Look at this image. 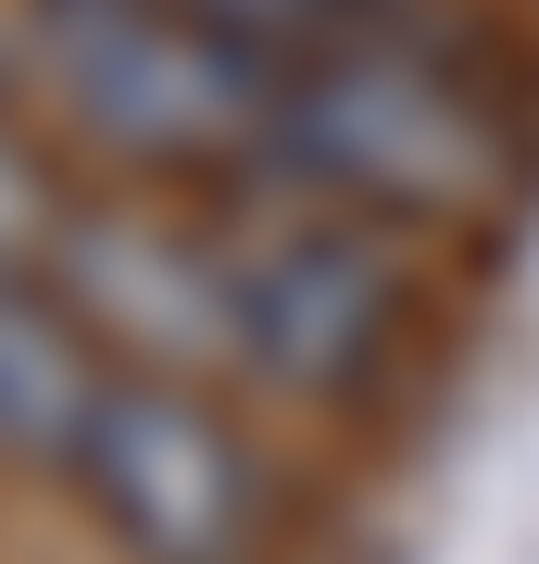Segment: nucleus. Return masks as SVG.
Masks as SVG:
<instances>
[{"instance_id": "nucleus-1", "label": "nucleus", "mask_w": 539, "mask_h": 564, "mask_svg": "<svg viewBox=\"0 0 539 564\" xmlns=\"http://www.w3.org/2000/svg\"><path fill=\"white\" fill-rule=\"evenodd\" d=\"M263 176L289 188H326V202L401 226V239H427V226H477L502 202V176H515V126L477 76H464L452 51L401 39V13L326 25V39H301L277 63V101H263Z\"/></svg>"}, {"instance_id": "nucleus-2", "label": "nucleus", "mask_w": 539, "mask_h": 564, "mask_svg": "<svg viewBox=\"0 0 539 564\" xmlns=\"http://www.w3.org/2000/svg\"><path fill=\"white\" fill-rule=\"evenodd\" d=\"M226 263V377L277 389V402H364L414 339V276H401V226L289 188L214 239Z\"/></svg>"}, {"instance_id": "nucleus-3", "label": "nucleus", "mask_w": 539, "mask_h": 564, "mask_svg": "<svg viewBox=\"0 0 539 564\" xmlns=\"http://www.w3.org/2000/svg\"><path fill=\"white\" fill-rule=\"evenodd\" d=\"M25 63L76 113V139H100L114 163L214 176V163H263V101H277L289 51H251L176 0H39Z\"/></svg>"}, {"instance_id": "nucleus-4", "label": "nucleus", "mask_w": 539, "mask_h": 564, "mask_svg": "<svg viewBox=\"0 0 539 564\" xmlns=\"http://www.w3.org/2000/svg\"><path fill=\"white\" fill-rule=\"evenodd\" d=\"M63 477L88 489V514L114 527L126 564H251L263 552V464L201 377H126L114 364Z\"/></svg>"}, {"instance_id": "nucleus-5", "label": "nucleus", "mask_w": 539, "mask_h": 564, "mask_svg": "<svg viewBox=\"0 0 539 564\" xmlns=\"http://www.w3.org/2000/svg\"><path fill=\"white\" fill-rule=\"evenodd\" d=\"M51 289L100 339V364H126V377H214L226 364V263H214V239H176L151 214H63Z\"/></svg>"}, {"instance_id": "nucleus-6", "label": "nucleus", "mask_w": 539, "mask_h": 564, "mask_svg": "<svg viewBox=\"0 0 539 564\" xmlns=\"http://www.w3.org/2000/svg\"><path fill=\"white\" fill-rule=\"evenodd\" d=\"M100 339L76 314H63V289H39V276H0V452L13 464H76V426H88V402H100Z\"/></svg>"}, {"instance_id": "nucleus-7", "label": "nucleus", "mask_w": 539, "mask_h": 564, "mask_svg": "<svg viewBox=\"0 0 539 564\" xmlns=\"http://www.w3.org/2000/svg\"><path fill=\"white\" fill-rule=\"evenodd\" d=\"M63 188H51V163L13 139V113H0V276H25V263H51V239H63Z\"/></svg>"}, {"instance_id": "nucleus-8", "label": "nucleus", "mask_w": 539, "mask_h": 564, "mask_svg": "<svg viewBox=\"0 0 539 564\" xmlns=\"http://www.w3.org/2000/svg\"><path fill=\"white\" fill-rule=\"evenodd\" d=\"M176 13L226 25V39H251V51H301V39H326V25L377 13V0H176Z\"/></svg>"}, {"instance_id": "nucleus-9", "label": "nucleus", "mask_w": 539, "mask_h": 564, "mask_svg": "<svg viewBox=\"0 0 539 564\" xmlns=\"http://www.w3.org/2000/svg\"><path fill=\"white\" fill-rule=\"evenodd\" d=\"M13 51H25V39H13ZM13 51H0V88H13Z\"/></svg>"}]
</instances>
